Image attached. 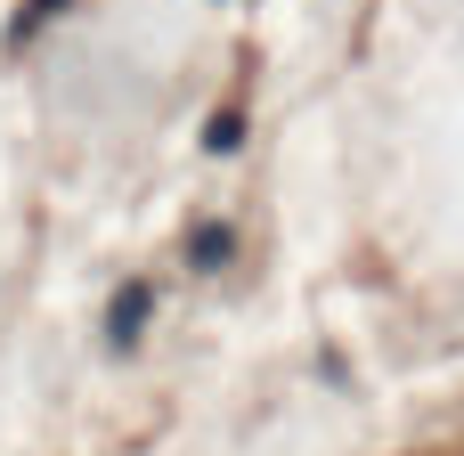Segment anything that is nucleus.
<instances>
[{
  "label": "nucleus",
  "mask_w": 464,
  "mask_h": 456,
  "mask_svg": "<svg viewBox=\"0 0 464 456\" xmlns=\"http://www.w3.org/2000/svg\"><path fill=\"white\" fill-rule=\"evenodd\" d=\"M416 456H464V441H440V449H416Z\"/></svg>",
  "instance_id": "f257e3e1"
},
{
  "label": "nucleus",
  "mask_w": 464,
  "mask_h": 456,
  "mask_svg": "<svg viewBox=\"0 0 464 456\" xmlns=\"http://www.w3.org/2000/svg\"><path fill=\"white\" fill-rule=\"evenodd\" d=\"M41 8H73V0H41Z\"/></svg>",
  "instance_id": "f03ea898"
}]
</instances>
